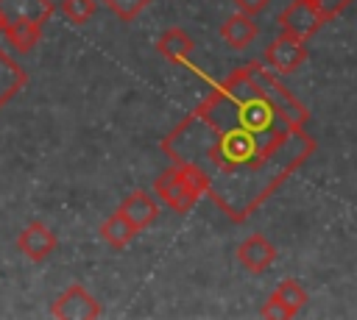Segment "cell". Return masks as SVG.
<instances>
[{
  "mask_svg": "<svg viewBox=\"0 0 357 320\" xmlns=\"http://www.w3.org/2000/svg\"><path fill=\"white\" fill-rule=\"evenodd\" d=\"M251 72H254L259 89L268 95V100H271L282 114H287V117H290L293 122H298V125H307V122H310V111H307V106H304L301 100H296V95L276 78L273 70H268L262 61H251Z\"/></svg>",
  "mask_w": 357,
  "mask_h": 320,
  "instance_id": "cell-3",
  "label": "cell"
},
{
  "mask_svg": "<svg viewBox=\"0 0 357 320\" xmlns=\"http://www.w3.org/2000/svg\"><path fill=\"white\" fill-rule=\"evenodd\" d=\"M268 3H271V0H234L237 11H240V14H248V17L262 14V11L268 8Z\"/></svg>",
  "mask_w": 357,
  "mask_h": 320,
  "instance_id": "cell-21",
  "label": "cell"
},
{
  "mask_svg": "<svg viewBox=\"0 0 357 320\" xmlns=\"http://www.w3.org/2000/svg\"><path fill=\"white\" fill-rule=\"evenodd\" d=\"M117 211H120L137 231H142V228H148V225L156 223V217H159V203H156V198L148 195L145 189H134V192L120 203Z\"/></svg>",
  "mask_w": 357,
  "mask_h": 320,
  "instance_id": "cell-10",
  "label": "cell"
},
{
  "mask_svg": "<svg viewBox=\"0 0 357 320\" xmlns=\"http://www.w3.org/2000/svg\"><path fill=\"white\" fill-rule=\"evenodd\" d=\"M50 314L61 320H95L100 317V303L81 284H70L50 306Z\"/></svg>",
  "mask_w": 357,
  "mask_h": 320,
  "instance_id": "cell-6",
  "label": "cell"
},
{
  "mask_svg": "<svg viewBox=\"0 0 357 320\" xmlns=\"http://www.w3.org/2000/svg\"><path fill=\"white\" fill-rule=\"evenodd\" d=\"M17 248H20V253L28 256L31 262H45V259L59 248V239H56V234H53L45 223L33 220V223H28V225L17 234Z\"/></svg>",
  "mask_w": 357,
  "mask_h": 320,
  "instance_id": "cell-7",
  "label": "cell"
},
{
  "mask_svg": "<svg viewBox=\"0 0 357 320\" xmlns=\"http://www.w3.org/2000/svg\"><path fill=\"white\" fill-rule=\"evenodd\" d=\"M28 83V75L25 70L0 47V109Z\"/></svg>",
  "mask_w": 357,
  "mask_h": 320,
  "instance_id": "cell-13",
  "label": "cell"
},
{
  "mask_svg": "<svg viewBox=\"0 0 357 320\" xmlns=\"http://www.w3.org/2000/svg\"><path fill=\"white\" fill-rule=\"evenodd\" d=\"M192 47H195V42L184 28H165L162 36L156 39L159 56H165L170 64H187Z\"/></svg>",
  "mask_w": 357,
  "mask_h": 320,
  "instance_id": "cell-11",
  "label": "cell"
},
{
  "mask_svg": "<svg viewBox=\"0 0 357 320\" xmlns=\"http://www.w3.org/2000/svg\"><path fill=\"white\" fill-rule=\"evenodd\" d=\"M153 195H156L167 209H173L176 214H187V211L198 203V198H201V192H198V186L190 181V175H184L176 164L167 167V170H162V173L156 175V181H153Z\"/></svg>",
  "mask_w": 357,
  "mask_h": 320,
  "instance_id": "cell-2",
  "label": "cell"
},
{
  "mask_svg": "<svg viewBox=\"0 0 357 320\" xmlns=\"http://www.w3.org/2000/svg\"><path fill=\"white\" fill-rule=\"evenodd\" d=\"M95 0H61V14L73 25H86L95 17Z\"/></svg>",
  "mask_w": 357,
  "mask_h": 320,
  "instance_id": "cell-17",
  "label": "cell"
},
{
  "mask_svg": "<svg viewBox=\"0 0 357 320\" xmlns=\"http://www.w3.org/2000/svg\"><path fill=\"white\" fill-rule=\"evenodd\" d=\"M349 3H351V0H315V6H318V11H321L324 22L340 17V14L349 8Z\"/></svg>",
  "mask_w": 357,
  "mask_h": 320,
  "instance_id": "cell-20",
  "label": "cell"
},
{
  "mask_svg": "<svg viewBox=\"0 0 357 320\" xmlns=\"http://www.w3.org/2000/svg\"><path fill=\"white\" fill-rule=\"evenodd\" d=\"M257 33H259V28H257V22H254V17H248V14H231L223 25H220V39L229 45V47H234V50H245L254 39H257Z\"/></svg>",
  "mask_w": 357,
  "mask_h": 320,
  "instance_id": "cell-12",
  "label": "cell"
},
{
  "mask_svg": "<svg viewBox=\"0 0 357 320\" xmlns=\"http://www.w3.org/2000/svg\"><path fill=\"white\" fill-rule=\"evenodd\" d=\"M0 33H3V19H0Z\"/></svg>",
  "mask_w": 357,
  "mask_h": 320,
  "instance_id": "cell-22",
  "label": "cell"
},
{
  "mask_svg": "<svg viewBox=\"0 0 357 320\" xmlns=\"http://www.w3.org/2000/svg\"><path fill=\"white\" fill-rule=\"evenodd\" d=\"M53 17L50 0H0V19L3 28L11 22H36L45 25Z\"/></svg>",
  "mask_w": 357,
  "mask_h": 320,
  "instance_id": "cell-8",
  "label": "cell"
},
{
  "mask_svg": "<svg viewBox=\"0 0 357 320\" xmlns=\"http://www.w3.org/2000/svg\"><path fill=\"white\" fill-rule=\"evenodd\" d=\"M273 259H276V248H273V242L268 239V237H262V234H251L245 242H240V248H237V262L248 270V273H265L271 264H273Z\"/></svg>",
  "mask_w": 357,
  "mask_h": 320,
  "instance_id": "cell-9",
  "label": "cell"
},
{
  "mask_svg": "<svg viewBox=\"0 0 357 320\" xmlns=\"http://www.w3.org/2000/svg\"><path fill=\"white\" fill-rule=\"evenodd\" d=\"M3 33H6L11 47H17L20 53H28L42 39V25H36V22H11V25L3 28Z\"/></svg>",
  "mask_w": 357,
  "mask_h": 320,
  "instance_id": "cell-15",
  "label": "cell"
},
{
  "mask_svg": "<svg viewBox=\"0 0 357 320\" xmlns=\"http://www.w3.org/2000/svg\"><path fill=\"white\" fill-rule=\"evenodd\" d=\"M106 6H109V11L120 19V22H134L148 6H151V0H103Z\"/></svg>",
  "mask_w": 357,
  "mask_h": 320,
  "instance_id": "cell-18",
  "label": "cell"
},
{
  "mask_svg": "<svg viewBox=\"0 0 357 320\" xmlns=\"http://www.w3.org/2000/svg\"><path fill=\"white\" fill-rule=\"evenodd\" d=\"M262 317H282V320H287V317H296V312H293L290 306H284V303L271 292V298L262 303Z\"/></svg>",
  "mask_w": 357,
  "mask_h": 320,
  "instance_id": "cell-19",
  "label": "cell"
},
{
  "mask_svg": "<svg viewBox=\"0 0 357 320\" xmlns=\"http://www.w3.org/2000/svg\"><path fill=\"white\" fill-rule=\"evenodd\" d=\"M162 150L201 198L245 223L315 153V136L268 100L248 61L212 86Z\"/></svg>",
  "mask_w": 357,
  "mask_h": 320,
  "instance_id": "cell-1",
  "label": "cell"
},
{
  "mask_svg": "<svg viewBox=\"0 0 357 320\" xmlns=\"http://www.w3.org/2000/svg\"><path fill=\"white\" fill-rule=\"evenodd\" d=\"M273 295H276V298H279L284 306H290L296 314H298V312H301V306L307 303V289H304V287H301L296 278H284V281H282V284L273 289Z\"/></svg>",
  "mask_w": 357,
  "mask_h": 320,
  "instance_id": "cell-16",
  "label": "cell"
},
{
  "mask_svg": "<svg viewBox=\"0 0 357 320\" xmlns=\"http://www.w3.org/2000/svg\"><path fill=\"white\" fill-rule=\"evenodd\" d=\"M279 25H282V33H287L298 42H307L318 33V28L324 25V17H321L315 0H293L279 14Z\"/></svg>",
  "mask_w": 357,
  "mask_h": 320,
  "instance_id": "cell-4",
  "label": "cell"
},
{
  "mask_svg": "<svg viewBox=\"0 0 357 320\" xmlns=\"http://www.w3.org/2000/svg\"><path fill=\"white\" fill-rule=\"evenodd\" d=\"M139 231L120 214V211H114L112 217H106L103 223H100V239L109 245V248H114V250H123L126 245H131V239L137 237Z\"/></svg>",
  "mask_w": 357,
  "mask_h": 320,
  "instance_id": "cell-14",
  "label": "cell"
},
{
  "mask_svg": "<svg viewBox=\"0 0 357 320\" xmlns=\"http://www.w3.org/2000/svg\"><path fill=\"white\" fill-rule=\"evenodd\" d=\"M307 61V45L287 36V33H279L262 53V64L268 70H273L276 75H287V72H296L301 64Z\"/></svg>",
  "mask_w": 357,
  "mask_h": 320,
  "instance_id": "cell-5",
  "label": "cell"
}]
</instances>
